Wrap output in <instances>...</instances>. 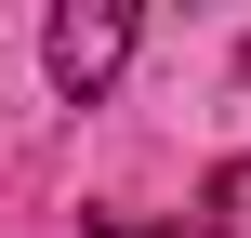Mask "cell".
<instances>
[{
  "instance_id": "6da1fadb",
  "label": "cell",
  "mask_w": 251,
  "mask_h": 238,
  "mask_svg": "<svg viewBox=\"0 0 251 238\" xmlns=\"http://www.w3.org/2000/svg\"><path fill=\"white\" fill-rule=\"evenodd\" d=\"M119 53H132V0H79V13L40 26V66H53V93H79V106L119 79Z\"/></svg>"
},
{
  "instance_id": "7a4b0ae2",
  "label": "cell",
  "mask_w": 251,
  "mask_h": 238,
  "mask_svg": "<svg viewBox=\"0 0 251 238\" xmlns=\"http://www.w3.org/2000/svg\"><path fill=\"white\" fill-rule=\"evenodd\" d=\"M199 212H212L199 238H251V146L225 159V172H212V185H199Z\"/></svg>"
},
{
  "instance_id": "3957f363",
  "label": "cell",
  "mask_w": 251,
  "mask_h": 238,
  "mask_svg": "<svg viewBox=\"0 0 251 238\" xmlns=\"http://www.w3.org/2000/svg\"><path fill=\"white\" fill-rule=\"evenodd\" d=\"M106 238H159V225H119V212H106ZM185 238H199V225H185Z\"/></svg>"
}]
</instances>
